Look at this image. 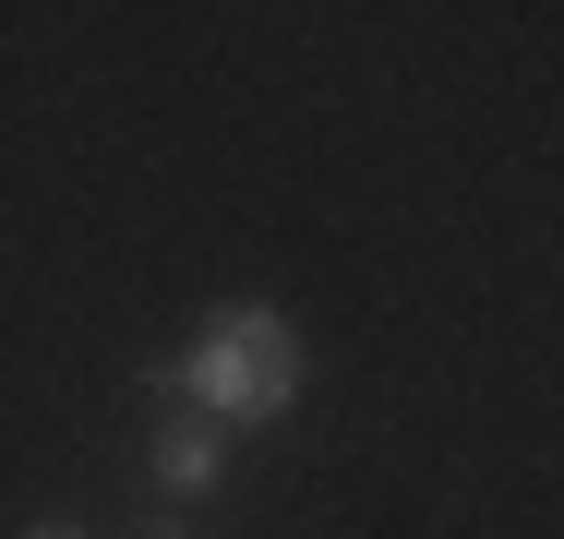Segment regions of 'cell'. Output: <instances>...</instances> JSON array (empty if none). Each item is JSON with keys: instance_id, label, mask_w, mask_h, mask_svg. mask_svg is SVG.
Here are the masks:
<instances>
[{"instance_id": "6da1fadb", "label": "cell", "mask_w": 564, "mask_h": 539, "mask_svg": "<svg viewBox=\"0 0 564 539\" xmlns=\"http://www.w3.org/2000/svg\"><path fill=\"white\" fill-rule=\"evenodd\" d=\"M301 384H313V348H301V323L276 312V300H228V312H205L193 348L169 360V396H181L193 420H217V431L289 420Z\"/></svg>"}, {"instance_id": "7a4b0ae2", "label": "cell", "mask_w": 564, "mask_h": 539, "mask_svg": "<svg viewBox=\"0 0 564 539\" xmlns=\"http://www.w3.org/2000/svg\"><path fill=\"white\" fill-rule=\"evenodd\" d=\"M144 468H156V492H169V504H205V492L228 480V431L181 408V420H156V455H144Z\"/></svg>"}, {"instance_id": "3957f363", "label": "cell", "mask_w": 564, "mask_h": 539, "mask_svg": "<svg viewBox=\"0 0 564 539\" xmlns=\"http://www.w3.org/2000/svg\"><path fill=\"white\" fill-rule=\"evenodd\" d=\"M24 539H97V528H73V516H36V528H24Z\"/></svg>"}, {"instance_id": "277c9868", "label": "cell", "mask_w": 564, "mask_h": 539, "mask_svg": "<svg viewBox=\"0 0 564 539\" xmlns=\"http://www.w3.org/2000/svg\"><path fill=\"white\" fill-rule=\"evenodd\" d=\"M132 539H181V528H132Z\"/></svg>"}]
</instances>
